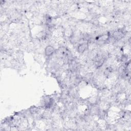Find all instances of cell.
I'll use <instances>...</instances> for the list:
<instances>
[{
  "instance_id": "cell-1",
  "label": "cell",
  "mask_w": 131,
  "mask_h": 131,
  "mask_svg": "<svg viewBox=\"0 0 131 131\" xmlns=\"http://www.w3.org/2000/svg\"><path fill=\"white\" fill-rule=\"evenodd\" d=\"M124 36V31L122 30H118L115 31L112 35V37L115 41H118L123 38Z\"/></svg>"
},
{
  "instance_id": "cell-2",
  "label": "cell",
  "mask_w": 131,
  "mask_h": 131,
  "mask_svg": "<svg viewBox=\"0 0 131 131\" xmlns=\"http://www.w3.org/2000/svg\"><path fill=\"white\" fill-rule=\"evenodd\" d=\"M55 53L54 48L50 45L47 46L45 49V53L47 56L50 57Z\"/></svg>"
},
{
  "instance_id": "cell-3",
  "label": "cell",
  "mask_w": 131,
  "mask_h": 131,
  "mask_svg": "<svg viewBox=\"0 0 131 131\" xmlns=\"http://www.w3.org/2000/svg\"><path fill=\"white\" fill-rule=\"evenodd\" d=\"M88 47V42H82L79 44L77 47L78 52L80 54H82L85 51Z\"/></svg>"
}]
</instances>
